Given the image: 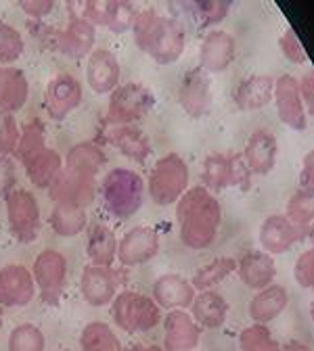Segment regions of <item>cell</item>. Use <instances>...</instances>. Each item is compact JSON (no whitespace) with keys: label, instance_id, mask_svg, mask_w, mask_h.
I'll return each mask as SVG.
<instances>
[{"label":"cell","instance_id":"ac0fdd59","mask_svg":"<svg viewBox=\"0 0 314 351\" xmlns=\"http://www.w3.org/2000/svg\"><path fill=\"white\" fill-rule=\"evenodd\" d=\"M164 351H193L199 345L201 326L185 310H172L164 320Z\"/></svg>","mask_w":314,"mask_h":351},{"label":"cell","instance_id":"ab89813d","mask_svg":"<svg viewBox=\"0 0 314 351\" xmlns=\"http://www.w3.org/2000/svg\"><path fill=\"white\" fill-rule=\"evenodd\" d=\"M239 345H241V351H281V347L277 345V341L271 337V332H268L264 324L245 328L241 332Z\"/></svg>","mask_w":314,"mask_h":351},{"label":"cell","instance_id":"2e32d148","mask_svg":"<svg viewBox=\"0 0 314 351\" xmlns=\"http://www.w3.org/2000/svg\"><path fill=\"white\" fill-rule=\"evenodd\" d=\"M235 38L229 32L214 29L205 34L201 47H199V67L205 73H218L224 71L235 61Z\"/></svg>","mask_w":314,"mask_h":351},{"label":"cell","instance_id":"f5cc1de1","mask_svg":"<svg viewBox=\"0 0 314 351\" xmlns=\"http://www.w3.org/2000/svg\"><path fill=\"white\" fill-rule=\"evenodd\" d=\"M285 351H312V349L308 345L300 343V341H291V343L285 345Z\"/></svg>","mask_w":314,"mask_h":351},{"label":"cell","instance_id":"ee69618b","mask_svg":"<svg viewBox=\"0 0 314 351\" xmlns=\"http://www.w3.org/2000/svg\"><path fill=\"white\" fill-rule=\"evenodd\" d=\"M295 280L306 289H314V249L300 255L295 263Z\"/></svg>","mask_w":314,"mask_h":351},{"label":"cell","instance_id":"f6af8a7d","mask_svg":"<svg viewBox=\"0 0 314 351\" xmlns=\"http://www.w3.org/2000/svg\"><path fill=\"white\" fill-rule=\"evenodd\" d=\"M233 163V176H231V186H241L243 191H249L251 184V171L243 159V153H231Z\"/></svg>","mask_w":314,"mask_h":351},{"label":"cell","instance_id":"44dd1931","mask_svg":"<svg viewBox=\"0 0 314 351\" xmlns=\"http://www.w3.org/2000/svg\"><path fill=\"white\" fill-rule=\"evenodd\" d=\"M275 101L279 109V117L293 130L306 128V113L300 95V84L291 75H283L275 82Z\"/></svg>","mask_w":314,"mask_h":351},{"label":"cell","instance_id":"6f0895ef","mask_svg":"<svg viewBox=\"0 0 314 351\" xmlns=\"http://www.w3.org/2000/svg\"><path fill=\"white\" fill-rule=\"evenodd\" d=\"M59 351H65V349H59Z\"/></svg>","mask_w":314,"mask_h":351},{"label":"cell","instance_id":"6da1fadb","mask_svg":"<svg viewBox=\"0 0 314 351\" xmlns=\"http://www.w3.org/2000/svg\"><path fill=\"white\" fill-rule=\"evenodd\" d=\"M107 163V155L97 143L74 145L55 182L49 186V197L55 205L86 209L97 197V173Z\"/></svg>","mask_w":314,"mask_h":351},{"label":"cell","instance_id":"d6a6232c","mask_svg":"<svg viewBox=\"0 0 314 351\" xmlns=\"http://www.w3.org/2000/svg\"><path fill=\"white\" fill-rule=\"evenodd\" d=\"M82 351H122V343L113 328L105 322H91L80 332Z\"/></svg>","mask_w":314,"mask_h":351},{"label":"cell","instance_id":"f907efd6","mask_svg":"<svg viewBox=\"0 0 314 351\" xmlns=\"http://www.w3.org/2000/svg\"><path fill=\"white\" fill-rule=\"evenodd\" d=\"M300 182L302 189H314V151H310L304 157V165H302V173H300Z\"/></svg>","mask_w":314,"mask_h":351},{"label":"cell","instance_id":"74e56055","mask_svg":"<svg viewBox=\"0 0 314 351\" xmlns=\"http://www.w3.org/2000/svg\"><path fill=\"white\" fill-rule=\"evenodd\" d=\"M47 341L38 326L25 322L11 330L9 335V351H44Z\"/></svg>","mask_w":314,"mask_h":351},{"label":"cell","instance_id":"8d00e7d4","mask_svg":"<svg viewBox=\"0 0 314 351\" xmlns=\"http://www.w3.org/2000/svg\"><path fill=\"white\" fill-rule=\"evenodd\" d=\"M47 147V136H44V125L34 119V121H27L23 128H21V136H19V145L15 149V155L17 159L23 163L27 161L32 155H36L40 149Z\"/></svg>","mask_w":314,"mask_h":351},{"label":"cell","instance_id":"4316f807","mask_svg":"<svg viewBox=\"0 0 314 351\" xmlns=\"http://www.w3.org/2000/svg\"><path fill=\"white\" fill-rule=\"evenodd\" d=\"M193 320L201 326V328H220L229 316V303L220 293L216 291H201L199 295H195L193 303Z\"/></svg>","mask_w":314,"mask_h":351},{"label":"cell","instance_id":"5bb4252c","mask_svg":"<svg viewBox=\"0 0 314 351\" xmlns=\"http://www.w3.org/2000/svg\"><path fill=\"white\" fill-rule=\"evenodd\" d=\"M34 274L21 263H9L0 270V305L3 307H25L36 295Z\"/></svg>","mask_w":314,"mask_h":351},{"label":"cell","instance_id":"8992f818","mask_svg":"<svg viewBox=\"0 0 314 351\" xmlns=\"http://www.w3.org/2000/svg\"><path fill=\"white\" fill-rule=\"evenodd\" d=\"M189 184V167L185 159L176 153H168L155 161L149 176V197L155 205H172L178 203Z\"/></svg>","mask_w":314,"mask_h":351},{"label":"cell","instance_id":"7bdbcfd3","mask_svg":"<svg viewBox=\"0 0 314 351\" xmlns=\"http://www.w3.org/2000/svg\"><path fill=\"white\" fill-rule=\"evenodd\" d=\"M279 44H281L283 55H285L289 61H293V63H306V61H308V55H306V51H304V47H302V42H300V38L295 36L293 29H287V32L283 34V38H281Z\"/></svg>","mask_w":314,"mask_h":351},{"label":"cell","instance_id":"ba28073f","mask_svg":"<svg viewBox=\"0 0 314 351\" xmlns=\"http://www.w3.org/2000/svg\"><path fill=\"white\" fill-rule=\"evenodd\" d=\"M34 280L40 299L47 305H57L67 285V259L61 251L44 249L34 261Z\"/></svg>","mask_w":314,"mask_h":351},{"label":"cell","instance_id":"9f6ffc18","mask_svg":"<svg viewBox=\"0 0 314 351\" xmlns=\"http://www.w3.org/2000/svg\"><path fill=\"white\" fill-rule=\"evenodd\" d=\"M310 314H312V320H314V301H312V305H310Z\"/></svg>","mask_w":314,"mask_h":351},{"label":"cell","instance_id":"60d3db41","mask_svg":"<svg viewBox=\"0 0 314 351\" xmlns=\"http://www.w3.org/2000/svg\"><path fill=\"white\" fill-rule=\"evenodd\" d=\"M229 9H231V3H229V0H201V3L191 5V11H193V15L199 19L201 25L220 23L224 17H227Z\"/></svg>","mask_w":314,"mask_h":351},{"label":"cell","instance_id":"cb8c5ba5","mask_svg":"<svg viewBox=\"0 0 314 351\" xmlns=\"http://www.w3.org/2000/svg\"><path fill=\"white\" fill-rule=\"evenodd\" d=\"M304 230L293 226L285 215H273L262 224L260 243L266 253H283L302 239Z\"/></svg>","mask_w":314,"mask_h":351},{"label":"cell","instance_id":"f546056e","mask_svg":"<svg viewBox=\"0 0 314 351\" xmlns=\"http://www.w3.org/2000/svg\"><path fill=\"white\" fill-rule=\"evenodd\" d=\"M86 253L88 259L95 266H107L111 268L113 261L117 259V239L115 232L107 224H95L88 232V243H86Z\"/></svg>","mask_w":314,"mask_h":351},{"label":"cell","instance_id":"681fc988","mask_svg":"<svg viewBox=\"0 0 314 351\" xmlns=\"http://www.w3.org/2000/svg\"><path fill=\"white\" fill-rule=\"evenodd\" d=\"M300 84V95H302V103H306L310 115L314 117V71H308Z\"/></svg>","mask_w":314,"mask_h":351},{"label":"cell","instance_id":"e0dca14e","mask_svg":"<svg viewBox=\"0 0 314 351\" xmlns=\"http://www.w3.org/2000/svg\"><path fill=\"white\" fill-rule=\"evenodd\" d=\"M55 51L71 59L91 55L95 51V25L84 17H69L67 27L57 32Z\"/></svg>","mask_w":314,"mask_h":351},{"label":"cell","instance_id":"52a82bcc","mask_svg":"<svg viewBox=\"0 0 314 351\" xmlns=\"http://www.w3.org/2000/svg\"><path fill=\"white\" fill-rule=\"evenodd\" d=\"M155 105V95L139 82L117 86L109 95L107 123H134L143 119Z\"/></svg>","mask_w":314,"mask_h":351},{"label":"cell","instance_id":"9c48e42d","mask_svg":"<svg viewBox=\"0 0 314 351\" xmlns=\"http://www.w3.org/2000/svg\"><path fill=\"white\" fill-rule=\"evenodd\" d=\"M5 205L11 234L23 245L34 243L40 234V207L36 197L25 189H13L5 197Z\"/></svg>","mask_w":314,"mask_h":351},{"label":"cell","instance_id":"f1b7e54d","mask_svg":"<svg viewBox=\"0 0 314 351\" xmlns=\"http://www.w3.org/2000/svg\"><path fill=\"white\" fill-rule=\"evenodd\" d=\"M273 93L275 80L271 75H251L239 84L235 93V105L243 111H254L268 105V101L273 99Z\"/></svg>","mask_w":314,"mask_h":351},{"label":"cell","instance_id":"484cf974","mask_svg":"<svg viewBox=\"0 0 314 351\" xmlns=\"http://www.w3.org/2000/svg\"><path fill=\"white\" fill-rule=\"evenodd\" d=\"M23 167L34 186L49 191V186L55 182V178L63 167V157L59 155V151L44 147L36 155H32L27 161H23Z\"/></svg>","mask_w":314,"mask_h":351},{"label":"cell","instance_id":"d4e9b609","mask_svg":"<svg viewBox=\"0 0 314 351\" xmlns=\"http://www.w3.org/2000/svg\"><path fill=\"white\" fill-rule=\"evenodd\" d=\"M30 97V84L21 69L0 65V111L13 113L19 111Z\"/></svg>","mask_w":314,"mask_h":351},{"label":"cell","instance_id":"bcb514c9","mask_svg":"<svg viewBox=\"0 0 314 351\" xmlns=\"http://www.w3.org/2000/svg\"><path fill=\"white\" fill-rule=\"evenodd\" d=\"M27 27H30L32 36H34L38 42H42L44 47L55 49L57 32H59L57 27H53V25H49V23H44L42 19H30V21H27Z\"/></svg>","mask_w":314,"mask_h":351},{"label":"cell","instance_id":"c3c4849f","mask_svg":"<svg viewBox=\"0 0 314 351\" xmlns=\"http://www.w3.org/2000/svg\"><path fill=\"white\" fill-rule=\"evenodd\" d=\"M19 7L30 19H42L55 9V0H19Z\"/></svg>","mask_w":314,"mask_h":351},{"label":"cell","instance_id":"603a6c76","mask_svg":"<svg viewBox=\"0 0 314 351\" xmlns=\"http://www.w3.org/2000/svg\"><path fill=\"white\" fill-rule=\"evenodd\" d=\"M243 159L251 173H260V176L271 173L275 167V161H277L275 136L268 130H256L245 145Z\"/></svg>","mask_w":314,"mask_h":351},{"label":"cell","instance_id":"1f68e13d","mask_svg":"<svg viewBox=\"0 0 314 351\" xmlns=\"http://www.w3.org/2000/svg\"><path fill=\"white\" fill-rule=\"evenodd\" d=\"M231 176H233L231 153H212L205 157L203 171H201L203 189H208L210 193L227 189L231 186Z\"/></svg>","mask_w":314,"mask_h":351},{"label":"cell","instance_id":"836d02e7","mask_svg":"<svg viewBox=\"0 0 314 351\" xmlns=\"http://www.w3.org/2000/svg\"><path fill=\"white\" fill-rule=\"evenodd\" d=\"M51 226L59 237H76L86 228V209L55 205L51 211Z\"/></svg>","mask_w":314,"mask_h":351},{"label":"cell","instance_id":"816d5d0a","mask_svg":"<svg viewBox=\"0 0 314 351\" xmlns=\"http://www.w3.org/2000/svg\"><path fill=\"white\" fill-rule=\"evenodd\" d=\"M122 351H164L161 347L157 345H143V343H132L128 347H124Z\"/></svg>","mask_w":314,"mask_h":351},{"label":"cell","instance_id":"3957f363","mask_svg":"<svg viewBox=\"0 0 314 351\" xmlns=\"http://www.w3.org/2000/svg\"><path fill=\"white\" fill-rule=\"evenodd\" d=\"M132 32L137 47L161 65L174 63L183 55L187 44L185 27L181 25V21L164 17L155 9L139 11L134 17Z\"/></svg>","mask_w":314,"mask_h":351},{"label":"cell","instance_id":"7dc6e473","mask_svg":"<svg viewBox=\"0 0 314 351\" xmlns=\"http://www.w3.org/2000/svg\"><path fill=\"white\" fill-rule=\"evenodd\" d=\"M17 184L15 176V163L11 157L0 155V197H7Z\"/></svg>","mask_w":314,"mask_h":351},{"label":"cell","instance_id":"e575fe53","mask_svg":"<svg viewBox=\"0 0 314 351\" xmlns=\"http://www.w3.org/2000/svg\"><path fill=\"white\" fill-rule=\"evenodd\" d=\"M237 270V261L233 257H218L210 263H205L203 268H199L191 280L193 289L201 291H210L214 285H218L220 280H224L229 274H233Z\"/></svg>","mask_w":314,"mask_h":351},{"label":"cell","instance_id":"7c38bea8","mask_svg":"<svg viewBox=\"0 0 314 351\" xmlns=\"http://www.w3.org/2000/svg\"><path fill=\"white\" fill-rule=\"evenodd\" d=\"M101 138L115 147L124 157L137 161V163H145L147 157L151 155V141L147 138V134L137 128L134 123H103L101 128Z\"/></svg>","mask_w":314,"mask_h":351},{"label":"cell","instance_id":"d590c367","mask_svg":"<svg viewBox=\"0 0 314 351\" xmlns=\"http://www.w3.org/2000/svg\"><path fill=\"white\" fill-rule=\"evenodd\" d=\"M285 217L302 230L310 228L314 224V189H300L289 199Z\"/></svg>","mask_w":314,"mask_h":351},{"label":"cell","instance_id":"5b68a950","mask_svg":"<svg viewBox=\"0 0 314 351\" xmlns=\"http://www.w3.org/2000/svg\"><path fill=\"white\" fill-rule=\"evenodd\" d=\"M111 316L113 322L128 335L149 332L161 320L159 305L151 297L137 291L117 293L111 301Z\"/></svg>","mask_w":314,"mask_h":351},{"label":"cell","instance_id":"4dcf8cb0","mask_svg":"<svg viewBox=\"0 0 314 351\" xmlns=\"http://www.w3.org/2000/svg\"><path fill=\"white\" fill-rule=\"evenodd\" d=\"M287 307V291L279 285H271L262 289L249 303V316L258 324H266L275 320Z\"/></svg>","mask_w":314,"mask_h":351},{"label":"cell","instance_id":"11a10c76","mask_svg":"<svg viewBox=\"0 0 314 351\" xmlns=\"http://www.w3.org/2000/svg\"><path fill=\"white\" fill-rule=\"evenodd\" d=\"M0 328H3V305H0Z\"/></svg>","mask_w":314,"mask_h":351},{"label":"cell","instance_id":"8fae6325","mask_svg":"<svg viewBox=\"0 0 314 351\" xmlns=\"http://www.w3.org/2000/svg\"><path fill=\"white\" fill-rule=\"evenodd\" d=\"M120 285L122 274L115 268L95 266V263H88L80 276V293L84 301L93 307L109 305L115 299Z\"/></svg>","mask_w":314,"mask_h":351},{"label":"cell","instance_id":"4fadbf2b","mask_svg":"<svg viewBox=\"0 0 314 351\" xmlns=\"http://www.w3.org/2000/svg\"><path fill=\"white\" fill-rule=\"evenodd\" d=\"M137 11L128 0H84V19L93 25L109 27L113 34H124L132 27Z\"/></svg>","mask_w":314,"mask_h":351},{"label":"cell","instance_id":"db71d44e","mask_svg":"<svg viewBox=\"0 0 314 351\" xmlns=\"http://www.w3.org/2000/svg\"><path fill=\"white\" fill-rule=\"evenodd\" d=\"M308 234H310V241L314 243V224L310 226V230H308Z\"/></svg>","mask_w":314,"mask_h":351},{"label":"cell","instance_id":"83f0119b","mask_svg":"<svg viewBox=\"0 0 314 351\" xmlns=\"http://www.w3.org/2000/svg\"><path fill=\"white\" fill-rule=\"evenodd\" d=\"M237 270H239L241 280L249 289H256V291H262L266 287H271V282H273V278L277 274L273 257L268 255V253H260V251L247 253L237 263Z\"/></svg>","mask_w":314,"mask_h":351},{"label":"cell","instance_id":"9a60e30c","mask_svg":"<svg viewBox=\"0 0 314 351\" xmlns=\"http://www.w3.org/2000/svg\"><path fill=\"white\" fill-rule=\"evenodd\" d=\"M159 251V237L153 228L134 226L117 243V261L124 268L141 266L153 259Z\"/></svg>","mask_w":314,"mask_h":351},{"label":"cell","instance_id":"7402d4cb","mask_svg":"<svg viewBox=\"0 0 314 351\" xmlns=\"http://www.w3.org/2000/svg\"><path fill=\"white\" fill-rule=\"evenodd\" d=\"M193 299V285L178 274H164L153 285V301L164 310H187V307H191Z\"/></svg>","mask_w":314,"mask_h":351},{"label":"cell","instance_id":"ffe728a7","mask_svg":"<svg viewBox=\"0 0 314 351\" xmlns=\"http://www.w3.org/2000/svg\"><path fill=\"white\" fill-rule=\"evenodd\" d=\"M178 103L191 115L201 117L210 107V80L201 67H195L185 73L181 86H178Z\"/></svg>","mask_w":314,"mask_h":351},{"label":"cell","instance_id":"f35d334b","mask_svg":"<svg viewBox=\"0 0 314 351\" xmlns=\"http://www.w3.org/2000/svg\"><path fill=\"white\" fill-rule=\"evenodd\" d=\"M25 51L23 36L7 21H0V65L17 61Z\"/></svg>","mask_w":314,"mask_h":351},{"label":"cell","instance_id":"d6986e66","mask_svg":"<svg viewBox=\"0 0 314 351\" xmlns=\"http://www.w3.org/2000/svg\"><path fill=\"white\" fill-rule=\"evenodd\" d=\"M120 63L117 57L107 49H95L88 55L86 82L97 95H111L120 86Z\"/></svg>","mask_w":314,"mask_h":351},{"label":"cell","instance_id":"277c9868","mask_svg":"<svg viewBox=\"0 0 314 351\" xmlns=\"http://www.w3.org/2000/svg\"><path fill=\"white\" fill-rule=\"evenodd\" d=\"M145 182L139 171L128 167H113L105 173L101 182V199L105 209L117 217L128 219L143 205Z\"/></svg>","mask_w":314,"mask_h":351},{"label":"cell","instance_id":"30bf717a","mask_svg":"<svg viewBox=\"0 0 314 351\" xmlns=\"http://www.w3.org/2000/svg\"><path fill=\"white\" fill-rule=\"evenodd\" d=\"M82 103V84L76 75L61 71L44 88V109L53 121L65 119Z\"/></svg>","mask_w":314,"mask_h":351},{"label":"cell","instance_id":"b9f144b4","mask_svg":"<svg viewBox=\"0 0 314 351\" xmlns=\"http://www.w3.org/2000/svg\"><path fill=\"white\" fill-rule=\"evenodd\" d=\"M19 136H21V130L17 125L15 115L0 111V155H5V157L15 155Z\"/></svg>","mask_w":314,"mask_h":351},{"label":"cell","instance_id":"7a4b0ae2","mask_svg":"<svg viewBox=\"0 0 314 351\" xmlns=\"http://www.w3.org/2000/svg\"><path fill=\"white\" fill-rule=\"evenodd\" d=\"M220 217V203L203 186H193L178 199L176 219L181 228V241L191 249H205L214 243Z\"/></svg>","mask_w":314,"mask_h":351}]
</instances>
